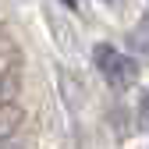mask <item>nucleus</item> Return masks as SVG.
<instances>
[{
	"mask_svg": "<svg viewBox=\"0 0 149 149\" xmlns=\"http://www.w3.org/2000/svg\"><path fill=\"white\" fill-rule=\"evenodd\" d=\"M18 128H22V110L14 103H0V142H7Z\"/></svg>",
	"mask_w": 149,
	"mask_h": 149,
	"instance_id": "nucleus-2",
	"label": "nucleus"
},
{
	"mask_svg": "<svg viewBox=\"0 0 149 149\" xmlns=\"http://www.w3.org/2000/svg\"><path fill=\"white\" fill-rule=\"evenodd\" d=\"M139 128H146V132H149V92H146L142 103H139Z\"/></svg>",
	"mask_w": 149,
	"mask_h": 149,
	"instance_id": "nucleus-4",
	"label": "nucleus"
},
{
	"mask_svg": "<svg viewBox=\"0 0 149 149\" xmlns=\"http://www.w3.org/2000/svg\"><path fill=\"white\" fill-rule=\"evenodd\" d=\"M128 43H132V53H135V57L149 64V18H142V22H139V25L132 29Z\"/></svg>",
	"mask_w": 149,
	"mask_h": 149,
	"instance_id": "nucleus-3",
	"label": "nucleus"
},
{
	"mask_svg": "<svg viewBox=\"0 0 149 149\" xmlns=\"http://www.w3.org/2000/svg\"><path fill=\"white\" fill-rule=\"evenodd\" d=\"M92 61H96L103 82H107L110 89H128V85L139 78V64H135V57L121 53L117 46H110V43H100L96 50H92Z\"/></svg>",
	"mask_w": 149,
	"mask_h": 149,
	"instance_id": "nucleus-1",
	"label": "nucleus"
},
{
	"mask_svg": "<svg viewBox=\"0 0 149 149\" xmlns=\"http://www.w3.org/2000/svg\"><path fill=\"white\" fill-rule=\"evenodd\" d=\"M64 4H68V7H78V0H64Z\"/></svg>",
	"mask_w": 149,
	"mask_h": 149,
	"instance_id": "nucleus-6",
	"label": "nucleus"
},
{
	"mask_svg": "<svg viewBox=\"0 0 149 149\" xmlns=\"http://www.w3.org/2000/svg\"><path fill=\"white\" fill-rule=\"evenodd\" d=\"M0 149H18V146H14V142L7 139V142H0Z\"/></svg>",
	"mask_w": 149,
	"mask_h": 149,
	"instance_id": "nucleus-5",
	"label": "nucleus"
}]
</instances>
